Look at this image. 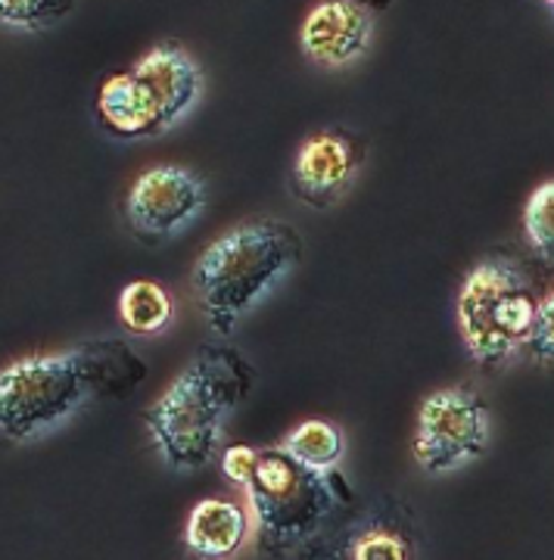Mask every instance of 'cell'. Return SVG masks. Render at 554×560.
Segmentation results:
<instances>
[{"label":"cell","instance_id":"6da1fadb","mask_svg":"<svg viewBox=\"0 0 554 560\" xmlns=\"http://www.w3.org/2000/svg\"><path fill=\"white\" fill-rule=\"evenodd\" d=\"M250 368L231 349H203L191 371L147 411V427L172 467L194 470L216 455L221 420L250 389Z\"/></svg>","mask_w":554,"mask_h":560},{"label":"cell","instance_id":"2e32d148","mask_svg":"<svg viewBox=\"0 0 554 560\" xmlns=\"http://www.w3.org/2000/svg\"><path fill=\"white\" fill-rule=\"evenodd\" d=\"M523 231H527V241L535 246V253L542 259L554 261V180L542 184L530 197L527 212H523Z\"/></svg>","mask_w":554,"mask_h":560},{"label":"cell","instance_id":"d6986e66","mask_svg":"<svg viewBox=\"0 0 554 560\" xmlns=\"http://www.w3.org/2000/svg\"><path fill=\"white\" fill-rule=\"evenodd\" d=\"M258 458H262V455H258L256 448H250V445H231V448H224V455H221V470H224L228 480L250 486L258 470Z\"/></svg>","mask_w":554,"mask_h":560},{"label":"cell","instance_id":"5b68a950","mask_svg":"<svg viewBox=\"0 0 554 560\" xmlns=\"http://www.w3.org/2000/svg\"><path fill=\"white\" fill-rule=\"evenodd\" d=\"M250 499L265 533L287 541L309 536L334 511L327 480L287 452H262L256 477L250 482Z\"/></svg>","mask_w":554,"mask_h":560},{"label":"cell","instance_id":"5bb4252c","mask_svg":"<svg viewBox=\"0 0 554 560\" xmlns=\"http://www.w3.org/2000/svg\"><path fill=\"white\" fill-rule=\"evenodd\" d=\"M119 315L135 334H157L172 320V296L153 280H135L122 290Z\"/></svg>","mask_w":554,"mask_h":560},{"label":"cell","instance_id":"7a4b0ae2","mask_svg":"<svg viewBox=\"0 0 554 560\" xmlns=\"http://www.w3.org/2000/svg\"><path fill=\"white\" fill-rule=\"evenodd\" d=\"M299 234L284 221L240 224L218 237L194 268V290L206 318L221 337L234 330L238 318L272 287L293 261H299Z\"/></svg>","mask_w":554,"mask_h":560},{"label":"cell","instance_id":"52a82bcc","mask_svg":"<svg viewBox=\"0 0 554 560\" xmlns=\"http://www.w3.org/2000/svg\"><path fill=\"white\" fill-rule=\"evenodd\" d=\"M365 160V140L349 131H321L299 147L290 187L299 200L309 206H331L337 202L346 187L353 184Z\"/></svg>","mask_w":554,"mask_h":560},{"label":"cell","instance_id":"ffe728a7","mask_svg":"<svg viewBox=\"0 0 554 560\" xmlns=\"http://www.w3.org/2000/svg\"><path fill=\"white\" fill-rule=\"evenodd\" d=\"M356 560H405V545L390 533H368L358 541Z\"/></svg>","mask_w":554,"mask_h":560},{"label":"cell","instance_id":"ac0fdd59","mask_svg":"<svg viewBox=\"0 0 554 560\" xmlns=\"http://www.w3.org/2000/svg\"><path fill=\"white\" fill-rule=\"evenodd\" d=\"M527 346L533 349L539 361H554V293L539 302V315H535L533 334Z\"/></svg>","mask_w":554,"mask_h":560},{"label":"cell","instance_id":"7c38bea8","mask_svg":"<svg viewBox=\"0 0 554 560\" xmlns=\"http://www.w3.org/2000/svg\"><path fill=\"white\" fill-rule=\"evenodd\" d=\"M246 539V514L238 504L221 499L199 501L191 511V521L184 529L187 548L206 560H221L234 555Z\"/></svg>","mask_w":554,"mask_h":560},{"label":"cell","instance_id":"9a60e30c","mask_svg":"<svg viewBox=\"0 0 554 560\" xmlns=\"http://www.w3.org/2000/svg\"><path fill=\"white\" fill-rule=\"evenodd\" d=\"M284 452L309 470H331L343 455V436L327 420H305L284 442Z\"/></svg>","mask_w":554,"mask_h":560},{"label":"cell","instance_id":"ba28073f","mask_svg":"<svg viewBox=\"0 0 554 560\" xmlns=\"http://www.w3.org/2000/svg\"><path fill=\"white\" fill-rule=\"evenodd\" d=\"M206 202L203 180L178 168V165H157L143 172L131 194H128V215L143 234H172L178 224L194 219Z\"/></svg>","mask_w":554,"mask_h":560},{"label":"cell","instance_id":"3957f363","mask_svg":"<svg viewBox=\"0 0 554 560\" xmlns=\"http://www.w3.org/2000/svg\"><path fill=\"white\" fill-rule=\"evenodd\" d=\"M539 296L511 259H483L468 275L458 296V327L468 352L480 364L508 359L530 340Z\"/></svg>","mask_w":554,"mask_h":560},{"label":"cell","instance_id":"e0dca14e","mask_svg":"<svg viewBox=\"0 0 554 560\" xmlns=\"http://www.w3.org/2000/svg\"><path fill=\"white\" fill-rule=\"evenodd\" d=\"M72 10V3H32V0H3L0 3V16L3 22H13V25H47V22L62 20L66 13Z\"/></svg>","mask_w":554,"mask_h":560},{"label":"cell","instance_id":"9c48e42d","mask_svg":"<svg viewBox=\"0 0 554 560\" xmlns=\"http://www.w3.org/2000/svg\"><path fill=\"white\" fill-rule=\"evenodd\" d=\"M371 10L353 0H324L302 22V50L318 66H346L368 50Z\"/></svg>","mask_w":554,"mask_h":560},{"label":"cell","instance_id":"277c9868","mask_svg":"<svg viewBox=\"0 0 554 560\" xmlns=\"http://www.w3.org/2000/svg\"><path fill=\"white\" fill-rule=\"evenodd\" d=\"M88 396L76 355L28 359L0 374V430L7 440H25L79 408Z\"/></svg>","mask_w":554,"mask_h":560},{"label":"cell","instance_id":"44dd1931","mask_svg":"<svg viewBox=\"0 0 554 560\" xmlns=\"http://www.w3.org/2000/svg\"><path fill=\"white\" fill-rule=\"evenodd\" d=\"M549 10H552V13H554V0H549Z\"/></svg>","mask_w":554,"mask_h":560},{"label":"cell","instance_id":"30bf717a","mask_svg":"<svg viewBox=\"0 0 554 560\" xmlns=\"http://www.w3.org/2000/svg\"><path fill=\"white\" fill-rule=\"evenodd\" d=\"M131 72L150 91V97L157 101L165 128H172L197 103L199 69L187 54H181L178 47L150 50Z\"/></svg>","mask_w":554,"mask_h":560},{"label":"cell","instance_id":"8fae6325","mask_svg":"<svg viewBox=\"0 0 554 560\" xmlns=\"http://www.w3.org/2000/svg\"><path fill=\"white\" fill-rule=\"evenodd\" d=\"M97 119L116 138H157L165 128L159 125L162 116L150 91L135 79V72H122L100 84Z\"/></svg>","mask_w":554,"mask_h":560},{"label":"cell","instance_id":"8992f818","mask_svg":"<svg viewBox=\"0 0 554 560\" xmlns=\"http://www.w3.org/2000/svg\"><path fill=\"white\" fill-rule=\"evenodd\" d=\"M486 448V405L468 389H442L420 405L415 458L427 474H449Z\"/></svg>","mask_w":554,"mask_h":560},{"label":"cell","instance_id":"4fadbf2b","mask_svg":"<svg viewBox=\"0 0 554 560\" xmlns=\"http://www.w3.org/2000/svg\"><path fill=\"white\" fill-rule=\"evenodd\" d=\"M81 368V377L88 383V393L97 389V393H125L128 386H135L147 377V368L143 361L125 346L116 340L103 342H88L72 352Z\"/></svg>","mask_w":554,"mask_h":560}]
</instances>
